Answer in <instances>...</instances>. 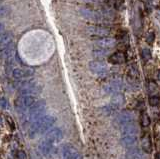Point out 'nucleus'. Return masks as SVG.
Wrapping results in <instances>:
<instances>
[{
	"label": "nucleus",
	"instance_id": "obj_1",
	"mask_svg": "<svg viewBox=\"0 0 160 159\" xmlns=\"http://www.w3.org/2000/svg\"><path fill=\"white\" fill-rule=\"evenodd\" d=\"M56 122V118L52 115H43L37 120H35L29 125L28 135L29 137L34 138L40 134H44L50 130L54 123Z\"/></svg>",
	"mask_w": 160,
	"mask_h": 159
},
{
	"label": "nucleus",
	"instance_id": "obj_2",
	"mask_svg": "<svg viewBox=\"0 0 160 159\" xmlns=\"http://www.w3.org/2000/svg\"><path fill=\"white\" fill-rule=\"evenodd\" d=\"M16 88L20 95H32L35 96L42 90L41 85H39L33 80H22L16 84Z\"/></svg>",
	"mask_w": 160,
	"mask_h": 159
},
{
	"label": "nucleus",
	"instance_id": "obj_3",
	"mask_svg": "<svg viewBox=\"0 0 160 159\" xmlns=\"http://www.w3.org/2000/svg\"><path fill=\"white\" fill-rule=\"evenodd\" d=\"M45 109H46V104H45L43 100L36 101L24 113L23 117L25 119V121L29 123V122H34L35 120H37L38 118L43 116Z\"/></svg>",
	"mask_w": 160,
	"mask_h": 159
},
{
	"label": "nucleus",
	"instance_id": "obj_4",
	"mask_svg": "<svg viewBox=\"0 0 160 159\" xmlns=\"http://www.w3.org/2000/svg\"><path fill=\"white\" fill-rule=\"evenodd\" d=\"M13 54V37L9 33H0V55L8 57Z\"/></svg>",
	"mask_w": 160,
	"mask_h": 159
},
{
	"label": "nucleus",
	"instance_id": "obj_5",
	"mask_svg": "<svg viewBox=\"0 0 160 159\" xmlns=\"http://www.w3.org/2000/svg\"><path fill=\"white\" fill-rule=\"evenodd\" d=\"M36 98L32 95H20L14 101V106L18 112L25 113L33 104L36 102Z\"/></svg>",
	"mask_w": 160,
	"mask_h": 159
},
{
	"label": "nucleus",
	"instance_id": "obj_6",
	"mask_svg": "<svg viewBox=\"0 0 160 159\" xmlns=\"http://www.w3.org/2000/svg\"><path fill=\"white\" fill-rule=\"evenodd\" d=\"M39 150L42 153V155L46 158H52L56 155L57 149L55 147V144L47 141L46 139L40 141L39 143Z\"/></svg>",
	"mask_w": 160,
	"mask_h": 159
},
{
	"label": "nucleus",
	"instance_id": "obj_7",
	"mask_svg": "<svg viewBox=\"0 0 160 159\" xmlns=\"http://www.w3.org/2000/svg\"><path fill=\"white\" fill-rule=\"evenodd\" d=\"M34 74V70L29 67H19L13 68L11 70V76L18 80H24L29 77H31Z\"/></svg>",
	"mask_w": 160,
	"mask_h": 159
},
{
	"label": "nucleus",
	"instance_id": "obj_8",
	"mask_svg": "<svg viewBox=\"0 0 160 159\" xmlns=\"http://www.w3.org/2000/svg\"><path fill=\"white\" fill-rule=\"evenodd\" d=\"M62 155L64 159H82V155L72 144H64L62 147Z\"/></svg>",
	"mask_w": 160,
	"mask_h": 159
},
{
	"label": "nucleus",
	"instance_id": "obj_9",
	"mask_svg": "<svg viewBox=\"0 0 160 159\" xmlns=\"http://www.w3.org/2000/svg\"><path fill=\"white\" fill-rule=\"evenodd\" d=\"M47 141L51 142L53 144H56L60 142L63 139V131L58 127H55L50 129L49 131H47V134L45 135V138Z\"/></svg>",
	"mask_w": 160,
	"mask_h": 159
},
{
	"label": "nucleus",
	"instance_id": "obj_10",
	"mask_svg": "<svg viewBox=\"0 0 160 159\" xmlns=\"http://www.w3.org/2000/svg\"><path fill=\"white\" fill-rule=\"evenodd\" d=\"M116 123L119 126H124L126 124L134 122V114L131 111H122L116 117Z\"/></svg>",
	"mask_w": 160,
	"mask_h": 159
},
{
	"label": "nucleus",
	"instance_id": "obj_11",
	"mask_svg": "<svg viewBox=\"0 0 160 159\" xmlns=\"http://www.w3.org/2000/svg\"><path fill=\"white\" fill-rule=\"evenodd\" d=\"M89 69L91 70V72L97 74V75H103V74L107 72L108 67L106 64L102 61L93 60L89 63Z\"/></svg>",
	"mask_w": 160,
	"mask_h": 159
},
{
	"label": "nucleus",
	"instance_id": "obj_12",
	"mask_svg": "<svg viewBox=\"0 0 160 159\" xmlns=\"http://www.w3.org/2000/svg\"><path fill=\"white\" fill-rule=\"evenodd\" d=\"M88 32L91 34V35L94 36H97V37H106L108 36L111 30L108 28V27H105V26H101V25H93V26H90L88 28Z\"/></svg>",
	"mask_w": 160,
	"mask_h": 159
},
{
	"label": "nucleus",
	"instance_id": "obj_13",
	"mask_svg": "<svg viewBox=\"0 0 160 159\" xmlns=\"http://www.w3.org/2000/svg\"><path fill=\"white\" fill-rule=\"evenodd\" d=\"M123 85L120 80H113L104 85V91L108 94H117L122 89Z\"/></svg>",
	"mask_w": 160,
	"mask_h": 159
},
{
	"label": "nucleus",
	"instance_id": "obj_14",
	"mask_svg": "<svg viewBox=\"0 0 160 159\" xmlns=\"http://www.w3.org/2000/svg\"><path fill=\"white\" fill-rule=\"evenodd\" d=\"M96 45L101 48H112L116 45V40L112 37H101L96 40Z\"/></svg>",
	"mask_w": 160,
	"mask_h": 159
},
{
	"label": "nucleus",
	"instance_id": "obj_15",
	"mask_svg": "<svg viewBox=\"0 0 160 159\" xmlns=\"http://www.w3.org/2000/svg\"><path fill=\"white\" fill-rule=\"evenodd\" d=\"M82 15L89 19V20H93V21H99L101 20L102 18V15L100 13H98L97 11H94V10H91V9H88V8H82L81 10H80Z\"/></svg>",
	"mask_w": 160,
	"mask_h": 159
},
{
	"label": "nucleus",
	"instance_id": "obj_16",
	"mask_svg": "<svg viewBox=\"0 0 160 159\" xmlns=\"http://www.w3.org/2000/svg\"><path fill=\"white\" fill-rule=\"evenodd\" d=\"M137 133H138V128L134 122L126 124V125L122 126V128H121V135L122 136L137 135Z\"/></svg>",
	"mask_w": 160,
	"mask_h": 159
},
{
	"label": "nucleus",
	"instance_id": "obj_17",
	"mask_svg": "<svg viewBox=\"0 0 160 159\" xmlns=\"http://www.w3.org/2000/svg\"><path fill=\"white\" fill-rule=\"evenodd\" d=\"M108 61L111 64H122L125 62V55L122 52H114L111 55H109Z\"/></svg>",
	"mask_w": 160,
	"mask_h": 159
},
{
	"label": "nucleus",
	"instance_id": "obj_18",
	"mask_svg": "<svg viewBox=\"0 0 160 159\" xmlns=\"http://www.w3.org/2000/svg\"><path fill=\"white\" fill-rule=\"evenodd\" d=\"M141 147H142V150L145 153H151V151H152V142H151V138H150L149 135H145L142 138Z\"/></svg>",
	"mask_w": 160,
	"mask_h": 159
},
{
	"label": "nucleus",
	"instance_id": "obj_19",
	"mask_svg": "<svg viewBox=\"0 0 160 159\" xmlns=\"http://www.w3.org/2000/svg\"><path fill=\"white\" fill-rule=\"evenodd\" d=\"M137 142V135H127L121 137V143L125 147H131Z\"/></svg>",
	"mask_w": 160,
	"mask_h": 159
},
{
	"label": "nucleus",
	"instance_id": "obj_20",
	"mask_svg": "<svg viewBox=\"0 0 160 159\" xmlns=\"http://www.w3.org/2000/svg\"><path fill=\"white\" fill-rule=\"evenodd\" d=\"M92 54L95 58H104L106 57L108 54H109V50L106 48H101V47H98V48H95L93 49Z\"/></svg>",
	"mask_w": 160,
	"mask_h": 159
},
{
	"label": "nucleus",
	"instance_id": "obj_21",
	"mask_svg": "<svg viewBox=\"0 0 160 159\" xmlns=\"http://www.w3.org/2000/svg\"><path fill=\"white\" fill-rule=\"evenodd\" d=\"M124 102V97L121 95V94H115L114 97L112 98V102H111V105L114 108H118L119 106H121Z\"/></svg>",
	"mask_w": 160,
	"mask_h": 159
},
{
	"label": "nucleus",
	"instance_id": "obj_22",
	"mask_svg": "<svg viewBox=\"0 0 160 159\" xmlns=\"http://www.w3.org/2000/svg\"><path fill=\"white\" fill-rule=\"evenodd\" d=\"M140 124L143 127H148L150 125V117L147 113L142 112L140 115Z\"/></svg>",
	"mask_w": 160,
	"mask_h": 159
},
{
	"label": "nucleus",
	"instance_id": "obj_23",
	"mask_svg": "<svg viewBox=\"0 0 160 159\" xmlns=\"http://www.w3.org/2000/svg\"><path fill=\"white\" fill-rule=\"evenodd\" d=\"M148 102L150 104V106L152 107H157L160 106V97L157 95H153V96H150L148 99Z\"/></svg>",
	"mask_w": 160,
	"mask_h": 159
},
{
	"label": "nucleus",
	"instance_id": "obj_24",
	"mask_svg": "<svg viewBox=\"0 0 160 159\" xmlns=\"http://www.w3.org/2000/svg\"><path fill=\"white\" fill-rule=\"evenodd\" d=\"M142 58L144 61H149L151 59V52H150L149 49L147 48H143L142 49Z\"/></svg>",
	"mask_w": 160,
	"mask_h": 159
},
{
	"label": "nucleus",
	"instance_id": "obj_25",
	"mask_svg": "<svg viewBox=\"0 0 160 159\" xmlns=\"http://www.w3.org/2000/svg\"><path fill=\"white\" fill-rule=\"evenodd\" d=\"M8 13H9V8L7 6L1 5V4H0V17L6 16Z\"/></svg>",
	"mask_w": 160,
	"mask_h": 159
},
{
	"label": "nucleus",
	"instance_id": "obj_26",
	"mask_svg": "<svg viewBox=\"0 0 160 159\" xmlns=\"http://www.w3.org/2000/svg\"><path fill=\"white\" fill-rule=\"evenodd\" d=\"M154 39H155V33L152 32V31L149 32L147 37H146V41H147V43L149 44V45H152L153 42H154Z\"/></svg>",
	"mask_w": 160,
	"mask_h": 159
},
{
	"label": "nucleus",
	"instance_id": "obj_27",
	"mask_svg": "<svg viewBox=\"0 0 160 159\" xmlns=\"http://www.w3.org/2000/svg\"><path fill=\"white\" fill-rule=\"evenodd\" d=\"M8 106H9V104H8L7 99L0 97V108H1V109H6V108H8Z\"/></svg>",
	"mask_w": 160,
	"mask_h": 159
},
{
	"label": "nucleus",
	"instance_id": "obj_28",
	"mask_svg": "<svg viewBox=\"0 0 160 159\" xmlns=\"http://www.w3.org/2000/svg\"><path fill=\"white\" fill-rule=\"evenodd\" d=\"M16 157H17L18 159H27L26 153H25V151H23V150H19V151H17Z\"/></svg>",
	"mask_w": 160,
	"mask_h": 159
},
{
	"label": "nucleus",
	"instance_id": "obj_29",
	"mask_svg": "<svg viewBox=\"0 0 160 159\" xmlns=\"http://www.w3.org/2000/svg\"><path fill=\"white\" fill-rule=\"evenodd\" d=\"M148 89H149L150 92H154V91L157 90V85L154 82H150L148 84Z\"/></svg>",
	"mask_w": 160,
	"mask_h": 159
},
{
	"label": "nucleus",
	"instance_id": "obj_30",
	"mask_svg": "<svg viewBox=\"0 0 160 159\" xmlns=\"http://www.w3.org/2000/svg\"><path fill=\"white\" fill-rule=\"evenodd\" d=\"M3 30H4V25H3V23L0 22V33H2Z\"/></svg>",
	"mask_w": 160,
	"mask_h": 159
},
{
	"label": "nucleus",
	"instance_id": "obj_31",
	"mask_svg": "<svg viewBox=\"0 0 160 159\" xmlns=\"http://www.w3.org/2000/svg\"><path fill=\"white\" fill-rule=\"evenodd\" d=\"M155 159H160V152H157L155 154Z\"/></svg>",
	"mask_w": 160,
	"mask_h": 159
},
{
	"label": "nucleus",
	"instance_id": "obj_32",
	"mask_svg": "<svg viewBox=\"0 0 160 159\" xmlns=\"http://www.w3.org/2000/svg\"><path fill=\"white\" fill-rule=\"evenodd\" d=\"M157 78H158V80L160 81V69L157 71Z\"/></svg>",
	"mask_w": 160,
	"mask_h": 159
},
{
	"label": "nucleus",
	"instance_id": "obj_33",
	"mask_svg": "<svg viewBox=\"0 0 160 159\" xmlns=\"http://www.w3.org/2000/svg\"><path fill=\"white\" fill-rule=\"evenodd\" d=\"M2 124H3V123H2V118L0 117V128L2 127Z\"/></svg>",
	"mask_w": 160,
	"mask_h": 159
}]
</instances>
